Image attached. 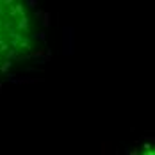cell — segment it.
Masks as SVG:
<instances>
[{
	"mask_svg": "<svg viewBox=\"0 0 155 155\" xmlns=\"http://www.w3.org/2000/svg\"><path fill=\"white\" fill-rule=\"evenodd\" d=\"M41 48L29 0H0V77L31 61Z\"/></svg>",
	"mask_w": 155,
	"mask_h": 155,
	"instance_id": "obj_1",
	"label": "cell"
}]
</instances>
